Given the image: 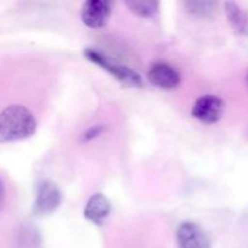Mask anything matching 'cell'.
Returning <instances> with one entry per match:
<instances>
[{
  "label": "cell",
  "instance_id": "obj_7",
  "mask_svg": "<svg viewBox=\"0 0 248 248\" xmlns=\"http://www.w3.org/2000/svg\"><path fill=\"white\" fill-rule=\"evenodd\" d=\"M148 79L156 87L164 90L176 89L181 82V75L167 63H155L148 72Z\"/></svg>",
  "mask_w": 248,
  "mask_h": 248
},
{
  "label": "cell",
  "instance_id": "obj_14",
  "mask_svg": "<svg viewBox=\"0 0 248 248\" xmlns=\"http://www.w3.org/2000/svg\"><path fill=\"white\" fill-rule=\"evenodd\" d=\"M247 86H248V75H247Z\"/></svg>",
  "mask_w": 248,
  "mask_h": 248
},
{
  "label": "cell",
  "instance_id": "obj_4",
  "mask_svg": "<svg viewBox=\"0 0 248 248\" xmlns=\"http://www.w3.org/2000/svg\"><path fill=\"white\" fill-rule=\"evenodd\" d=\"M225 104L222 98L215 94H205L195 102L191 114L203 124H215L220 120Z\"/></svg>",
  "mask_w": 248,
  "mask_h": 248
},
{
  "label": "cell",
  "instance_id": "obj_10",
  "mask_svg": "<svg viewBox=\"0 0 248 248\" xmlns=\"http://www.w3.org/2000/svg\"><path fill=\"white\" fill-rule=\"evenodd\" d=\"M186 11L198 17H213L217 12L218 4L207 0H189L184 2Z\"/></svg>",
  "mask_w": 248,
  "mask_h": 248
},
{
  "label": "cell",
  "instance_id": "obj_11",
  "mask_svg": "<svg viewBox=\"0 0 248 248\" xmlns=\"http://www.w3.org/2000/svg\"><path fill=\"white\" fill-rule=\"evenodd\" d=\"M128 9L140 17H153L159 11V2L155 0H130L126 1Z\"/></svg>",
  "mask_w": 248,
  "mask_h": 248
},
{
  "label": "cell",
  "instance_id": "obj_1",
  "mask_svg": "<svg viewBox=\"0 0 248 248\" xmlns=\"http://www.w3.org/2000/svg\"><path fill=\"white\" fill-rule=\"evenodd\" d=\"M35 130V118L26 107L10 106L0 113V143L26 140Z\"/></svg>",
  "mask_w": 248,
  "mask_h": 248
},
{
  "label": "cell",
  "instance_id": "obj_2",
  "mask_svg": "<svg viewBox=\"0 0 248 248\" xmlns=\"http://www.w3.org/2000/svg\"><path fill=\"white\" fill-rule=\"evenodd\" d=\"M84 55L86 56L87 60L91 61L92 63H96L97 65L102 67L103 69H106L107 72L110 73L113 77H115L116 80L123 82L124 85H127V86L132 87H140L143 85L142 78H140V75L138 74L137 72H135V70L131 69V68L125 67V65L111 62L107 56L98 52L97 50H93V48H86V50L84 51Z\"/></svg>",
  "mask_w": 248,
  "mask_h": 248
},
{
  "label": "cell",
  "instance_id": "obj_9",
  "mask_svg": "<svg viewBox=\"0 0 248 248\" xmlns=\"http://www.w3.org/2000/svg\"><path fill=\"white\" fill-rule=\"evenodd\" d=\"M225 14L232 29L240 35H248V15L236 2H225Z\"/></svg>",
  "mask_w": 248,
  "mask_h": 248
},
{
  "label": "cell",
  "instance_id": "obj_3",
  "mask_svg": "<svg viewBox=\"0 0 248 248\" xmlns=\"http://www.w3.org/2000/svg\"><path fill=\"white\" fill-rule=\"evenodd\" d=\"M62 195L53 182L43 181L36 189V198L34 201L33 212L36 216H46L55 212L61 205Z\"/></svg>",
  "mask_w": 248,
  "mask_h": 248
},
{
  "label": "cell",
  "instance_id": "obj_13",
  "mask_svg": "<svg viewBox=\"0 0 248 248\" xmlns=\"http://www.w3.org/2000/svg\"><path fill=\"white\" fill-rule=\"evenodd\" d=\"M4 203H5V186H4V183L0 181V210L2 208Z\"/></svg>",
  "mask_w": 248,
  "mask_h": 248
},
{
  "label": "cell",
  "instance_id": "obj_6",
  "mask_svg": "<svg viewBox=\"0 0 248 248\" xmlns=\"http://www.w3.org/2000/svg\"><path fill=\"white\" fill-rule=\"evenodd\" d=\"M111 9L109 2L103 0H89L82 5L81 19L89 28H102L110 18Z\"/></svg>",
  "mask_w": 248,
  "mask_h": 248
},
{
  "label": "cell",
  "instance_id": "obj_5",
  "mask_svg": "<svg viewBox=\"0 0 248 248\" xmlns=\"http://www.w3.org/2000/svg\"><path fill=\"white\" fill-rule=\"evenodd\" d=\"M178 248H211L205 230L193 222H183L177 229Z\"/></svg>",
  "mask_w": 248,
  "mask_h": 248
},
{
  "label": "cell",
  "instance_id": "obj_8",
  "mask_svg": "<svg viewBox=\"0 0 248 248\" xmlns=\"http://www.w3.org/2000/svg\"><path fill=\"white\" fill-rule=\"evenodd\" d=\"M110 201L103 194H93L87 201L84 210V216L93 224L101 225L110 215Z\"/></svg>",
  "mask_w": 248,
  "mask_h": 248
},
{
  "label": "cell",
  "instance_id": "obj_12",
  "mask_svg": "<svg viewBox=\"0 0 248 248\" xmlns=\"http://www.w3.org/2000/svg\"><path fill=\"white\" fill-rule=\"evenodd\" d=\"M101 131H102V128H101V127L92 128V130H90L89 132H87L86 135H85V140H90V138L96 137L97 135H99V133H101Z\"/></svg>",
  "mask_w": 248,
  "mask_h": 248
}]
</instances>
